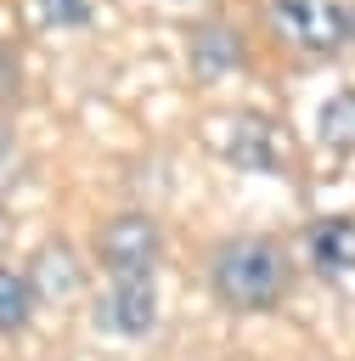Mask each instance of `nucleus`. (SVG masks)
Returning a JSON list of instances; mask_svg holds the SVG:
<instances>
[{"instance_id": "nucleus-1", "label": "nucleus", "mask_w": 355, "mask_h": 361, "mask_svg": "<svg viewBox=\"0 0 355 361\" xmlns=\"http://www.w3.org/2000/svg\"><path fill=\"white\" fill-rule=\"evenodd\" d=\"M208 282L231 310H270L287 282V259L265 237H231L208 259Z\"/></svg>"}, {"instance_id": "nucleus-2", "label": "nucleus", "mask_w": 355, "mask_h": 361, "mask_svg": "<svg viewBox=\"0 0 355 361\" xmlns=\"http://www.w3.org/2000/svg\"><path fill=\"white\" fill-rule=\"evenodd\" d=\"M270 23L287 45L304 51H338L355 34V17L338 0H270Z\"/></svg>"}, {"instance_id": "nucleus-3", "label": "nucleus", "mask_w": 355, "mask_h": 361, "mask_svg": "<svg viewBox=\"0 0 355 361\" xmlns=\"http://www.w3.org/2000/svg\"><path fill=\"white\" fill-rule=\"evenodd\" d=\"M96 254L113 276H152L158 265V226L147 214H113L96 231Z\"/></svg>"}, {"instance_id": "nucleus-4", "label": "nucleus", "mask_w": 355, "mask_h": 361, "mask_svg": "<svg viewBox=\"0 0 355 361\" xmlns=\"http://www.w3.org/2000/svg\"><path fill=\"white\" fill-rule=\"evenodd\" d=\"M96 322H101L107 333H124V338L152 333V322H158L152 276H113V288H107L101 305H96Z\"/></svg>"}, {"instance_id": "nucleus-5", "label": "nucleus", "mask_w": 355, "mask_h": 361, "mask_svg": "<svg viewBox=\"0 0 355 361\" xmlns=\"http://www.w3.org/2000/svg\"><path fill=\"white\" fill-rule=\"evenodd\" d=\"M220 147H225V158L242 164V169H276V164H282V158H276V130H270L265 118H231L225 135H220Z\"/></svg>"}, {"instance_id": "nucleus-6", "label": "nucleus", "mask_w": 355, "mask_h": 361, "mask_svg": "<svg viewBox=\"0 0 355 361\" xmlns=\"http://www.w3.org/2000/svg\"><path fill=\"white\" fill-rule=\"evenodd\" d=\"M310 259H316V271H327V276L355 271V220H321V226L310 231Z\"/></svg>"}, {"instance_id": "nucleus-7", "label": "nucleus", "mask_w": 355, "mask_h": 361, "mask_svg": "<svg viewBox=\"0 0 355 361\" xmlns=\"http://www.w3.org/2000/svg\"><path fill=\"white\" fill-rule=\"evenodd\" d=\"M237 62V34L231 28H197L192 34V68L208 79V73H225Z\"/></svg>"}, {"instance_id": "nucleus-8", "label": "nucleus", "mask_w": 355, "mask_h": 361, "mask_svg": "<svg viewBox=\"0 0 355 361\" xmlns=\"http://www.w3.org/2000/svg\"><path fill=\"white\" fill-rule=\"evenodd\" d=\"M28 310H34V288H28V276L0 271V333L23 327V322H28Z\"/></svg>"}, {"instance_id": "nucleus-9", "label": "nucleus", "mask_w": 355, "mask_h": 361, "mask_svg": "<svg viewBox=\"0 0 355 361\" xmlns=\"http://www.w3.org/2000/svg\"><path fill=\"white\" fill-rule=\"evenodd\" d=\"M321 141L327 147H355V96H332L321 107Z\"/></svg>"}, {"instance_id": "nucleus-10", "label": "nucleus", "mask_w": 355, "mask_h": 361, "mask_svg": "<svg viewBox=\"0 0 355 361\" xmlns=\"http://www.w3.org/2000/svg\"><path fill=\"white\" fill-rule=\"evenodd\" d=\"M34 17L51 23V28H73L90 17V0H34Z\"/></svg>"}, {"instance_id": "nucleus-11", "label": "nucleus", "mask_w": 355, "mask_h": 361, "mask_svg": "<svg viewBox=\"0 0 355 361\" xmlns=\"http://www.w3.org/2000/svg\"><path fill=\"white\" fill-rule=\"evenodd\" d=\"M73 282H79V271H68V254H62V248H51V254H45V265H39V282H34V288L68 293Z\"/></svg>"}, {"instance_id": "nucleus-12", "label": "nucleus", "mask_w": 355, "mask_h": 361, "mask_svg": "<svg viewBox=\"0 0 355 361\" xmlns=\"http://www.w3.org/2000/svg\"><path fill=\"white\" fill-rule=\"evenodd\" d=\"M11 90H17V68H11V56L0 45V96H11Z\"/></svg>"}, {"instance_id": "nucleus-13", "label": "nucleus", "mask_w": 355, "mask_h": 361, "mask_svg": "<svg viewBox=\"0 0 355 361\" xmlns=\"http://www.w3.org/2000/svg\"><path fill=\"white\" fill-rule=\"evenodd\" d=\"M0 147H6V130H0Z\"/></svg>"}]
</instances>
